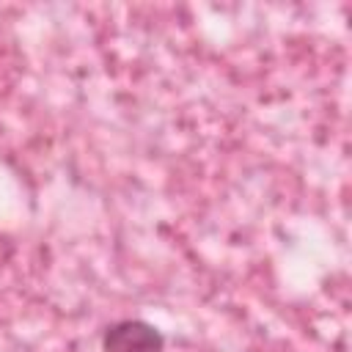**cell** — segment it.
I'll use <instances>...</instances> for the list:
<instances>
[{
  "label": "cell",
  "mask_w": 352,
  "mask_h": 352,
  "mask_svg": "<svg viewBox=\"0 0 352 352\" xmlns=\"http://www.w3.org/2000/svg\"><path fill=\"white\" fill-rule=\"evenodd\" d=\"M102 352H165V338L143 319H121L104 330Z\"/></svg>",
  "instance_id": "obj_1"
}]
</instances>
